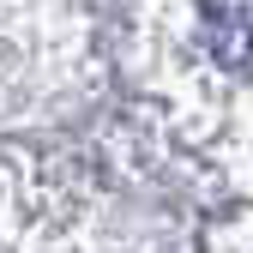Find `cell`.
<instances>
[{
    "label": "cell",
    "mask_w": 253,
    "mask_h": 253,
    "mask_svg": "<svg viewBox=\"0 0 253 253\" xmlns=\"http://www.w3.org/2000/svg\"><path fill=\"white\" fill-rule=\"evenodd\" d=\"M199 24L217 67L229 73L253 67V0H199Z\"/></svg>",
    "instance_id": "6da1fadb"
}]
</instances>
